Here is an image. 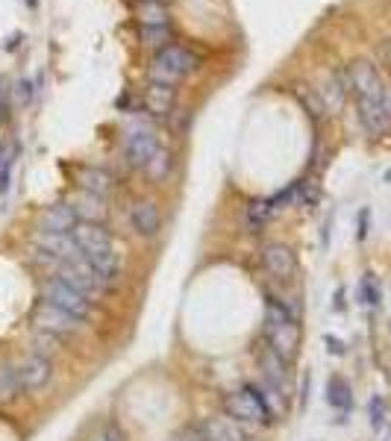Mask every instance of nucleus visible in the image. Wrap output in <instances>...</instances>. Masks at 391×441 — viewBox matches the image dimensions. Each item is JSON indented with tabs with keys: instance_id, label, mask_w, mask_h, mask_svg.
Returning <instances> with one entry per match:
<instances>
[{
	"instance_id": "nucleus-5",
	"label": "nucleus",
	"mask_w": 391,
	"mask_h": 441,
	"mask_svg": "<svg viewBox=\"0 0 391 441\" xmlns=\"http://www.w3.org/2000/svg\"><path fill=\"white\" fill-rule=\"evenodd\" d=\"M62 283H68L71 288H77V291H83L86 298H94V294H103V291H109L112 285L94 271L91 268V262L86 259V256H77V259H71V262H62L59 265V274H56Z\"/></svg>"
},
{
	"instance_id": "nucleus-18",
	"label": "nucleus",
	"mask_w": 391,
	"mask_h": 441,
	"mask_svg": "<svg viewBox=\"0 0 391 441\" xmlns=\"http://www.w3.org/2000/svg\"><path fill=\"white\" fill-rule=\"evenodd\" d=\"M203 441H244V432L233 418L221 415V418H209L203 424Z\"/></svg>"
},
{
	"instance_id": "nucleus-34",
	"label": "nucleus",
	"mask_w": 391,
	"mask_h": 441,
	"mask_svg": "<svg viewBox=\"0 0 391 441\" xmlns=\"http://www.w3.org/2000/svg\"><path fill=\"white\" fill-rule=\"evenodd\" d=\"M27 6H30V9H36V6H39V0H27Z\"/></svg>"
},
{
	"instance_id": "nucleus-24",
	"label": "nucleus",
	"mask_w": 391,
	"mask_h": 441,
	"mask_svg": "<svg viewBox=\"0 0 391 441\" xmlns=\"http://www.w3.org/2000/svg\"><path fill=\"white\" fill-rule=\"evenodd\" d=\"M18 395H21V382H18V374L12 371V368L0 365V406L12 403Z\"/></svg>"
},
{
	"instance_id": "nucleus-19",
	"label": "nucleus",
	"mask_w": 391,
	"mask_h": 441,
	"mask_svg": "<svg viewBox=\"0 0 391 441\" xmlns=\"http://www.w3.org/2000/svg\"><path fill=\"white\" fill-rule=\"evenodd\" d=\"M77 183H80V188H83V191L97 194V198H103V194L112 188V177L106 174L103 168H80Z\"/></svg>"
},
{
	"instance_id": "nucleus-30",
	"label": "nucleus",
	"mask_w": 391,
	"mask_h": 441,
	"mask_svg": "<svg viewBox=\"0 0 391 441\" xmlns=\"http://www.w3.org/2000/svg\"><path fill=\"white\" fill-rule=\"evenodd\" d=\"M362 291H365V303H368V306H377L380 291H377V285L371 283V277H365V280H362Z\"/></svg>"
},
{
	"instance_id": "nucleus-6",
	"label": "nucleus",
	"mask_w": 391,
	"mask_h": 441,
	"mask_svg": "<svg viewBox=\"0 0 391 441\" xmlns=\"http://www.w3.org/2000/svg\"><path fill=\"white\" fill-rule=\"evenodd\" d=\"M44 300L54 303L62 312H68L71 318H77V321H86V318L91 315V300L86 298L83 291H77V288H71L68 283H62L59 277L44 283Z\"/></svg>"
},
{
	"instance_id": "nucleus-23",
	"label": "nucleus",
	"mask_w": 391,
	"mask_h": 441,
	"mask_svg": "<svg viewBox=\"0 0 391 441\" xmlns=\"http://www.w3.org/2000/svg\"><path fill=\"white\" fill-rule=\"evenodd\" d=\"M18 153H21V147H18L15 141H9V144L0 147V194L9 188L12 168H15V162H18Z\"/></svg>"
},
{
	"instance_id": "nucleus-26",
	"label": "nucleus",
	"mask_w": 391,
	"mask_h": 441,
	"mask_svg": "<svg viewBox=\"0 0 391 441\" xmlns=\"http://www.w3.org/2000/svg\"><path fill=\"white\" fill-rule=\"evenodd\" d=\"M274 215V206H271V198L268 201H253L250 206H248V227L256 233L259 227H265V220Z\"/></svg>"
},
{
	"instance_id": "nucleus-16",
	"label": "nucleus",
	"mask_w": 391,
	"mask_h": 441,
	"mask_svg": "<svg viewBox=\"0 0 391 441\" xmlns=\"http://www.w3.org/2000/svg\"><path fill=\"white\" fill-rule=\"evenodd\" d=\"M177 106V88L174 86H165V83H153L144 88V109L156 118H168Z\"/></svg>"
},
{
	"instance_id": "nucleus-35",
	"label": "nucleus",
	"mask_w": 391,
	"mask_h": 441,
	"mask_svg": "<svg viewBox=\"0 0 391 441\" xmlns=\"http://www.w3.org/2000/svg\"><path fill=\"white\" fill-rule=\"evenodd\" d=\"M385 441H391V430H388V432H385Z\"/></svg>"
},
{
	"instance_id": "nucleus-4",
	"label": "nucleus",
	"mask_w": 391,
	"mask_h": 441,
	"mask_svg": "<svg viewBox=\"0 0 391 441\" xmlns=\"http://www.w3.org/2000/svg\"><path fill=\"white\" fill-rule=\"evenodd\" d=\"M345 83L347 91H353L356 101H374V97H382L385 83L380 77V71L371 59H353L345 68Z\"/></svg>"
},
{
	"instance_id": "nucleus-31",
	"label": "nucleus",
	"mask_w": 391,
	"mask_h": 441,
	"mask_svg": "<svg viewBox=\"0 0 391 441\" xmlns=\"http://www.w3.org/2000/svg\"><path fill=\"white\" fill-rule=\"evenodd\" d=\"M94 441H121V430L115 424H109V427H103L101 432L94 435Z\"/></svg>"
},
{
	"instance_id": "nucleus-14",
	"label": "nucleus",
	"mask_w": 391,
	"mask_h": 441,
	"mask_svg": "<svg viewBox=\"0 0 391 441\" xmlns=\"http://www.w3.org/2000/svg\"><path fill=\"white\" fill-rule=\"evenodd\" d=\"M262 371H265V380L268 385L274 388V395L277 397H288V391H291V377H288V362H283L274 350H265L262 353Z\"/></svg>"
},
{
	"instance_id": "nucleus-17",
	"label": "nucleus",
	"mask_w": 391,
	"mask_h": 441,
	"mask_svg": "<svg viewBox=\"0 0 391 441\" xmlns=\"http://www.w3.org/2000/svg\"><path fill=\"white\" fill-rule=\"evenodd\" d=\"M130 220H133V230H136L138 235H144V238L156 235L159 227H162V215H159V206H156L153 201L136 203L133 212H130Z\"/></svg>"
},
{
	"instance_id": "nucleus-25",
	"label": "nucleus",
	"mask_w": 391,
	"mask_h": 441,
	"mask_svg": "<svg viewBox=\"0 0 391 441\" xmlns=\"http://www.w3.org/2000/svg\"><path fill=\"white\" fill-rule=\"evenodd\" d=\"M171 39H174V33H171L168 24H153V27H141V41L151 44V47H168Z\"/></svg>"
},
{
	"instance_id": "nucleus-2",
	"label": "nucleus",
	"mask_w": 391,
	"mask_h": 441,
	"mask_svg": "<svg viewBox=\"0 0 391 441\" xmlns=\"http://www.w3.org/2000/svg\"><path fill=\"white\" fill-rule=\"evenodd\" d=\"M198 65H200V56L194 51H188L183 44H168L162 51H156V56L151 62V80L165 83V86H177L191 71H198Z\"/></svg>"
},
{
	"instance_id": "nucleus-15",
	"label": "nucleus",
	"mask_w": 391,
	"mask_h": 441,
	"mask_svg": "<svg viewBox=\"0 0 391 441\" xmlns=\"http://www.w3.org/2000/svg\"><path fill=\"white\" fill-rule=\"evenodd\" d=\"M77 224H80V215L74 203H54L41 215V233H74Z\"/></svg>"
},
{
	"instance_id": "nucleus-1",
	"label": "nucleus",
	"mask_w": 391,
	"mask_h": 441,
	"mask_svg": "<svg viewBox=\"0 0 391 441\" xmlns=\"http://www.w3.org/2000/svg\"><path fill=\"white\" fill-rule=\"evenodd\" d=\"M265 341L268 350H274L283 362H295L300 350V324L280 300L265 303Z\"/></svg>"
},
{
	"instance_id": "nucleus-27",
	"label": "nucleus",
	"mask_w": 391,
	"mask_h": 441,
	"mask_svg": "<svg viewBox=\"0 0 391 441\" xmlns=\"http://www.w3.org/2000/svg\"><path fill=\"white\" fill-rule=\"evenodd\" d=\"M33 348H36V353H41V356H47V359H54V356L59 353V335L44 333V330H36V333H33Z\"/></svg>"
},
{
	"instance_id": "nucleus-3",
	"label": "nucleus",
	"mask_w": 391,
	"mask_h": 441,
	"mask_svg": "<svg viewBox=\"0 0 391 441\" xmlns=\"http://www.w3.org/2000/svg\"><path fill=\"white\" fill-rule=\"evenodd\" d=\"M224 412L233 421H248V424H268L271 421V406L256 385H241L238 391H230L224 397Z\"/></svg>"
},
{
	"instance_id": "nucleus-13",
	"label": "nucleus",
	"mask_w": 391,
	"mask_h": 441,
	"mask_svg": "<svg viewBox=\"0 0 391 441\" xmlns=\"http://www.w3.org/2000/svg\"><path fill=\"white\" fill-rule=\"evenodd\" d=\"M36 248H41L47 256H54L56 262H71V259L83 256L71 233H41L39 230L36 233Z\"/></svg>"
},
{
	"instance_id": "nucleus-8",
	"label": "nucleus",
	"mask_w": 391,
	"mask_h": 441,
	"mask_svg": "<svg viewBox=\"0 0 391 441\" xmlns=\"http://www.w3.org/2000/svg\"><path fill=\"white\" fill-rule=\"evenodd\" d=\"M262 268L274 280L288 283L291 277L298 274V256H295V250H291V248H285V244L271 241V244H265V248H262Z\"/></svg>"
},
{
	"instance_id": "nucleus-33",
	"label": "nucleus",
	"mask_w": 391,
	"mask_h": 441,
	"mask_svg": "<svg viewBox=\"0 0 391 441\" xmlns=\"http://www.w3.org/2000/svg\"><path fill=\"white\" fill-rule=\"evenodd\" d=\"M385 62H388V68H391V41H385Z\"/></svg>"
},
{
	"instance_id": "nucleus-10",
	"label": "nucleus",
	"mask_w": 391,
	"mask_h": 441,
	"mask_svg": "<svg viewBox=\"0 0 391 441\" xmlns=\"http://www.w3.org/2000/svg\"><path fill=\"white\" fill-rule=\"evenodd\" d=\"M15 374H18V382L24 391H39L54 377V359H47L41 353H30L15 368Z\"/></svg>"
},
{
	"instance_id": "nucleus-29",
	"label": "nucleus",
	"mask_w": 391,
	"mask_h": 441,
	"mask_svg": "<svg viewBox=\"0 0 391 441\" xmlns=\"http://www.w3.org/2000/svg\"><path fill=\"white\" fill-rule=\"evenodd\" d=\"M30 94H33V86H30V80H18V83H15V88H12L15 103H27V101H30Z\"/></svg>"
},
{
	"instance_id": "nucleus-20",
	"label": "nucleus",
	"mask_w": 391,
	"mask_h": 441,
	"mask_svg": "<svg viewBox=\"0 0 391 441\" xmlns=\"http://www.w3.org/2000/svg\"><path fill=\"white\" fill-rule=\"evenodd\" d=\"M74 209H77L80 220H91V224H103V218H106L103 198H97V194H88V191H83L80 201H74Z\"/></svg>"
},
{
	"instance_id": "nucleus-12",
	"label": "nucleus",
	"mask_w": 391,
	"mask_h": 441,
	"mask_svg": "<svg viewBox=\"0 0 391 441\" xmlns=\"http://www.w3.org/2000/svg\"><path fill=\"white\" fill-rule=\"evenodd\" d=\"M74 241L83 256H94V253H103V250H112V235L103 224H91V220H80L74 227Z\"/></svg>"
},
{
	"instance_id": "nucleus-28",
	"label": "nucleus",
	"mask_w": 391,
	"mask_h": 441,
	"mask_svg": "<svg viewBox=\"0 0 391 441\" xmlns=\"http://www.w3.org/2000/svg\"><path fill=\"white\" fill-rule=\"evenodd\" d=\"M298 94H300V101L309 106V112H312L315 118L327 115V109H324V103H321V97L315 94V88H309V86H300V88H298Z\"/></svg>"
},
{
	"instance_id": "nucleus-7",
	"label": "nucleus",
	"mask_w": 391,
	"mask_h": 441,
	"mask_svg": "<svg viewBox=\"0 0 391 441\" xmlns=\"http://www.w3.org/2000/svg\"><path fill=\"white\" fill-rule=\"evenodd\" d=\"M33 324H36V330H44V333H54V335L65 338V335H74V333L80 330L83 321H77V318H71L68 312L56 309L54 303L41 300V303L33 309Z\"/></svg>"
},
{
	"instance_id": "nucleus-9",
	"label": "nucleus",
	"mask_w": 391,
	"mask_h": 441,
	"mask_svg": "<svg viewBox=\"0 0 391 441\" xmlns=\"http://www.w3.org/2000/svg\"><path fill=\"white\" fill-rule=\"evenodd\" d=\"M159 151V138H156V133L151 130V127H133L130 133H127V138H124V156H127V162L130 165H136V168H144L148 165V159L153 156Z\"/></svg>"
},
{
	"instance_id": "nucleus-21",
	"label": "nucleus",
	"mask_w": 391,
	"mask_h": 441,
	"mask_svg": "<svg viewBox=\"0 0 391 441\" xmlns=\"http://www.w3.org/2000/svg\"><path fill=\"white\" fill-rule=\"evenodd\" d=\"M171 165H174V156H171L168 147L159 144V151L148 159V165H144V174H148L153 183H162V180L171 174Z\"/></svg>"
},
{
	"instance_id": "nucleus-11",
	"label": "nucleus",
	"mask_w": 391,
	"mask_h": 441,
	"mask_svg": "<svg viewBox=\"0 0 391 441\" xmlns=\"http://www.w3.org/2000/svg\"><path fill=\"white\" fill-rule=\"evenodd\" d=\"M315 94L321 97L327 115L341 112V106H345V101H347L345 71H327V74H321V80H318V86H315Z\"/></svg>"
},
{
	"instance_id": "nucleus-32",
	"label": "nucleus",
	"mask_w": 391,
	"mask_h": 441,
	"mask_svg": "<svg viewBox=\"0 0 391 441\" xmlns=\"http://www.w3.org/2000/svg\"><path fill=\"white\" fill-rule=\"evenodd\" d=\"M380 421H382V400L374 397V400H371V424L380 427Z\"/></svg>"
},
{
	"instance_id": "nucleus-22",
	"label": "nucleus",
	"mask_w": 391,
	"mask_h": 441,
	"mask_svg": "<svg viewBox=\"0 0 391 441\" xmlns=\"http://www.w3.org/2000/svg\"><path fill=\"white\" fill-rule=\"evenodd\" d=\"M327 403L335 406V409H350V403H353L350 382L341 380V377H332V380L327 382Z\"/></svg>"
}]
</instances>
